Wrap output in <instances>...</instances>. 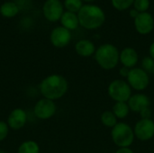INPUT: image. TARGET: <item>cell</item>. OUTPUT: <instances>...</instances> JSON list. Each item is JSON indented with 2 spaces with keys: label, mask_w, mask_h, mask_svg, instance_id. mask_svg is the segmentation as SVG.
Listing matches in <instances>:
<instances>
[{
  "label": "cell",
  "mask_w": 154,
  "mask_h": 153,
  "mask_svg": "<svg viewBox=\"0 0 154 153\" xmlns=\"http://www.w3.org/2000/svg\"><path fill=\"white\" fill-rule=\"evenodd\" d=\"M19 12V7L14 2H5L0 6V14L7 18L15 16Z\"/></svg>",
  "instance_id": "cell-18"
},
{
  "label": "cell",
  "mask_w": 154,
  "mask_h": 153,
  "mask_svg": "<svg viewBox=\"0 0 154 153\" xmlns=\"http://www.w3.org/2000/svg\"><path fill=\"white\" fill-rule=\"evenodd\" d=\"M40 146L35 141L28 140L19 145L17 153H40Z\"/></svg>",
  "instance_id": "cell-19"
},
{
  "label": "cell",
  "mask_w": 154,
  "mask_h": 153,
  "mask_svg": "<svg viewBox=\"0 0 154 153\" xmlns=\"http://www.w3.org/2000/svg\"><path fill=\"white\" fill-rule=\"evenodd\" d=\"M63 4L60 0H46L42 6L44 17L50 22H57L60 20L64 10Z\"/></svg>",
  "instance_id": "cell-9"
},
{
  "label": "cell",
  "mask_w": 154,
  "mask_h": 153,
  "mask_svg": "<svg viewBox=\"0 0 154 153\" xmlns=\"http://www.w3.org/2000/svg\"><path fill=\"white\" fill-rule=\"evenodd\" d=\"M132 87L124 79H114L107 87L109 97L115 102H127L132 96Z\"/></svg>",
  "instance_id": "cell-5"
},
{
  "label": "cell",
  "mask_w": 154,
  "mask_h": 153,
  "mask_svg": "<svg viewBox=\"0 0 154 153\" xmlns=\"http://www.w3.org/2000/svg\"><path fill=\"white\" fill-rule=\"evenodd\" d=\"M139 14H140V13H139L136 9H134V8H133V9H131V10L129 11V15H130V17H132L134 20L138 16Z\"/></svg>",
  "instance_id": "cell-29"
},
{
  "label": "cell",
  "mask_w": 154,
  "mask_h": 153,
  "mask_svg": "<svg viewBox=\"0 0 154 153\" xmlns=\"http://www.w3.org/2000/svg\"><path fill=\"white\" fill-rule=\"evenodd\" d=\"M100 121H101V124L106 126V127H108V128H113L115 127L117 123H118V119L116 118V116L114 115V113L109 110L107 111H105L101 114L100 115Z\"/></svg>",
  "instance_id": "cell-20"
},
{
  "label": "cell",
  "mask_w": 154,
  "mask_h": 153,
  "mask_svg": "<svg viewBox=\"0 0 154 153\" xmlns=\"http://www.w3.org/2000/svg\"><path fill=\"white\" fill-rule=\"evenodd\" d=\"M129 72H130V69H128L126 67H124V66L122 68H120V69H119V75L122 78H126L128 77Z\"/></svg>",
  "instance_id": "cell-27"
},
{
  "label": "cell",
  "mask_w": 154,
  "mask_h": 153,
  "mask_svg": "<svg viewBox=\"0 0 154 153\" xmlns=\"http://www.w3.org/2000/svg\"><path fill=\"white\" fill-rule=\"evenodd\" d=\"M152 112L151 107H147L140 112V115L142 119H152Z\"/></svg>",
  "instance_id": "cell-26"
},
{
  "label": "cell",
  "mask_w": 154,
  "mask_h": 153,
  "mask_svg": "<svg viewBox=\"0 0 154 153\" xmlns=\"http://www.w3.org/2000/svg\"><path fill=\"white\" fill-rule=\"evenodd\" d=\"M135 30L142 35L151 33L154 29V17L149 12L140 13L134 20Z\"/></svg>",
  "instance_id": "cell-10"
},
{
  "label": "cell",
  "mask_w": 154,
  "mask_h": 153,
  "mask_svg": "<svg viewBox=\"0 0 154 153\" xmlns=\"http://www.w3.org/2000/svg\"><path fill=\"white\" fill-rule=\"evenodd\" d=\"M51 44L56 48H64L69 44L71 41V32L63 26L55 27L50 35Z\"/></svg>",
  "instance_id": "cell-11"
},
{
  "label": "cell",
  "mask_w": 154,
  "mask_h": 153,
  "mask_svg": "<svg viewBox=\"0 0 154 153\" xmlns=\"http://www.w3.org/2000/svg\"><path fill=\"white\" fill-rule=\"evenodd\" d=\"M56 112L57 106L55 102L44 97L38 100L33 107V114L36 116V118L40 120L51 119L55 115Z\"/></svg>",
  "instance_id": "cell-7"
},
{
  "label": "cell",
  "mask_w": 154,
  "mask_h": 153,
  "mask_svg": "<svg viewBox=\"0 0 154 153\" xmlns=\"http://www.w3.org/2000/svg\"><path fill=\"white\" fill-rule=\"evenodd\" d=\"M0 153H6V151H5L3 150H0Z\"/></svg>",
  "instance_id": "cell-32"
},
{
  "label": "cell",
  "mask_w": 154,
  "mask_h": 153,
  "mask_svg": "<svg viewBox=\"0 0 154 153\" xmlns=\"http://www.w3.org/2000/svg\"><path fill=\"white\" fill-rule=\"evenodd\" d=\"M77 14L79 25L87 30L98 29L106 22V14L104 10L97 5H83Z\"/></svg>",
  "instance_id": "cell-2"
},
{
  "label": "cell",
  "mask_w": 154,
  "mask_h": 153,
  "mask_svg": "<svg viewBox=\"0 0 154 153\" xmlns=\"http://www.w3.org/2000/svg\"><path fill=\"white\" fill-rule=\"evenodd\" d=\"M134 0H111V4L117 11H125L134 5Z\"/></svg>",
  "instance_id": "cell-22"
},
{
  "label": "cell",
  "mask_w": 154,
  "mask_h": 153,
  "mask_svg": "<svg viewBox=\"0 0 154 153\" xmlns=\"http://www.w3.org/2000/svg\"><path fill=\"white\" fill-rule=\"evenodd\" d=\"M119 62L128 69L135 68L139 62V54L137 50L132 47H125L120 51Z\"/></svg>",
  "instance_id": "cell-14"
},
{
  "label": "cell",
  "mask_w": 154,
  "mask_h": 153,
  "mask_svg": "<svg viewBox=\"0 0 154 153\" xmlns=\"http://www.w3.org/2000/svg\"><path fill=\"white\" fill-rule=\"evenodd\" d=\"M153 17H154V16H153Z\"/></svg>",
  "instance_id": "cell-34"
},
{
  "label": "cell",
  "mask_w": 154,
  "mask_h": 153,
  "mask_svg": "<svg viewBox=\"0 0 154 153\" xmlns=\"http://www.w3.org/2000/svg\"><path fill=\"white\" fill-rule=\"evenodd\" d=\"M96 50H97V48L94 42L88 39L79 40L75 44V51L80 57L87 58V57L95 55Z\"/></svg>",
  "instance_id": "cell-15"
},
{
  "label": "cell",
  "mask_w": 154,
  "mask_h": 153,
  "mask_svg": "<svg viewBox=\"0 0 154 153\" xmlns=\"http://www.w3.org/2000/svg\"><path fill=\"white\" fill-rule=\"evenodd\" d=\"M133 5L134 8L136 9L139 13H144L149 10L151 2L150 0H134Z\"/></svg>",
  "instance_id": "cell-23"
},
{
  "label": "cell",
  "mask_w": 154,
  "mask_h": 153,
  "mask_svg": "<svg viewBox=\"0 0 154 153\" xmlns=\"http://www.w3.org/2000/svg\"><path fill=\"white\" fill-rule=\"evenodd\" d=\"M116 153H134L131 148H118Z\"/></svg>",
  "instance_id": "cell-28"
},
{
  "label": "cell",
  "mask_w": 154,
  "mask_h": 153,
  "mask_svg": "<svg viewBox=\"0 0 154 153\" xmlns=\"http://www.w3.org/2000/svg\"><path fill=\"white\" fill-rule=\"evenodd\" d=\"M126 79H127V83L132 87V89L140 92L145 90L150 84L149 73H147L142 68H137V67L130 69V72Z\"/></svg>",
  "instance_id": "cell-6"
},
{
  "label": "cell",
  "mask_w": 154,
  "mask_h": 153,
  "mask_svg": "<svg viewBox=\"0 0 154 153\" xmlns=\"http://www.w3.org/2000/svg\"><path fill=\"white\" fill-rule=\"evenodd\" d=\"M82 1H84V2H88V3H90V2H94V1H96V0H82Z\"/></svg>",
  "instance_id": "cell-31"
},
{
  "label": "cell",
  "mask_w": 154,
  "mask_h": 153,
  "mask_svg": "<svg viewBox=\"0 0 154 153\" xmlns=\"http://www.w3.org/2000/svg\"><path fill=\"white\" fill-rule=\"evenodd\" d=\"M9 126L6 122L0 121V142L5 141L9 133Z\"/></svg>",
  "instance_id": "cell-25"
},
{
  "label": "cell",
  "mask_w": 154,
  "mask_h": 153,
  "mask_svg": "<svg viewBox=\"0 0 154 153\" xmlns=\"http://www.w3.org/2000/svg\"><path fill=\"white\" fill-rule=\"evenodd\" d=\"M152 74L154 75V68H153V69H152Z\"/></svg>",
  "instance_id": "cell-33"
},
{
  "label": "cell",
  "mask_w": 154,
  "mask_h": 153,
  "mask_svg": "<svg viewBox=\"0 0 154 153\" xmlns=\"http://www.w3.org/2000/svg\"><path fill=\"white\" fill-rule=\"evenodd\" d=\"M27 113L23 108H15L9 114L6 123L10 129L17 131L22 129L27 123Z\"/></svg>",
  "instance_id": "cell-12"
},
{
  "label": "cell",
  "mask_w": 154,
  "mask_h": 153,
  "mask_svg": "<svg viewBox=\"0 0 154 153\" xmlns=\"http://www.w3.org/2000/svg\"><path fill=\"white\" fill-rule=\"evenodd\" d=\"M83 6L82 0H64V7L69 12L78 14Z\"/></svg>",
  "instance_id": "cell-21"
},
{
  "label": "cell",
  "mask_w": 154,
  "mask_h": 153,
  "mask_svg": "<svg viewBox=\"0 0 154 153\" xmlns=\"http://www.w3.org/2000/svg\"><path fill=\"white\" fill-rule=\"evenodd\" d=\"M111 138L118 148H130L135 139L134 128L126 123H117L111 130Z\"/></svg>",
  "instance_id": "cell-4"
},
{
  "label": "cell",
  "mask_w": 154,
  "mask_h": 153,
  "mask_svg": "<svg viewBox=\"0 0 154 153\" xmlns=\"http://www.w3.org/2000/svg\"><path fill=\"white\" fill-rule=\"evenodd\" d=\"M69 89V83L66 78L60 74H51L44 78L40 85L41 95L47 99L55 101L63 97Z\"/></svg>",
  "instance_id": "cell-1"
},
{
  "label": "cell",
  "mask_w": 154,
  "mask_h": 153,
  "mask_svg": "<svg viewBox=\"0 0 154 153\" xmlns=\"http://www.w3.org/2000/svg\"><path fill=\"white\" fill-rule=\"evenodd\" d=\"M112 112L117 119H125L130 113V108L127 102H116L113 106Z\"/></svg>",
  "instance_id": "cell-17"
},
{
  "label": "cell",
  "mask_w": 154,
  "mask_h": 153,
  "mask_svg": "<svg viewBox=\"0 0 154 153\" xmlns=\"http://www.w3.org/2000/svg\"><path fill=\"white\" fill-rule=\"evenodd\" d=\"M142 69L145 70L147 73H152V69L154 68V60L151 56H145L143 58L141 61Z\"/></svg>",
  "instance_id": "cell-24"
},
{
  "label": "cell",
  "mask_w": 154,
  "mask_h": 153,
  "mask_svg": "<svg viewBox=\"0 0 154 153\" xmlns=\"http://www.w3.org/2000/svg\"><path fill=\"white\" fill-rule=\"evenodd\" d=\"M94 56L95 60L101 69L111 70L116 68L119 63L120 51L114 44L104 43L97 48Z\"/></svg>",
  "instance_id": "cell-3"
},
{
  "label": "cell",
  "mask_w": 154,
  "mask_h": 153,
  "mask_svg": "<svg viewBox=\"0 0 154 153\" xmlns=\"http://www.w3.org/2000/svg\"><path fill=\"white\" fill-rule=\"evenodd\" d=\"M149 53H150V56L154 60V41L150 45V48H149Z\"/></svg>",
  "instance_id": "cell-30"
},
{
  "label": "cell",
  "mask_w": 154,
  "mask_h": 153,
  "mask_svg": "<svg viewBox=\"0 0 154 153\" xmlns=\"http://www.w3.org/2000/svg\"><path fill=\"white\" fill-rule=\"evenodd\" d=\"M60 23L64 28L69 31L76 30L79 25L78 14L72 12H69V11L64 12L60 18Z\"/></svg>",
  "instance_id": "cell-16"
},
{
  "label": "cell",
  "mask_w": 154,
  "mask_h": 153,
  "mask_svg": "<svg viewBox=\"0 0 154 153\" xmlns=\"http://www.w3.org/2000/svg\"><path fill=\"white\" fill-rule=\"evenodd\" d=\"M136 139L141 142H147L154 137V121L152 119H140L134 127Z\"/></svg>",
  "instance_id": "cell-8"
},
{
  "label": "cell",
  "mask_w": 154,
  "mask_h": 153,
  "mask_svg": "<svg viewBox=\"0 0 154 153\" xmlns=\"http://www.w3.org/2000/svg\"><path fill=\"white\" fill-rule=\"evenodd\" d=\"M130 111L134 113L140 114L141 111L147 107H151V100L147 95L143 93H137L132 95V96L127 101Z\"/></svg>",
  "instance_id": "cell-13"
}]
</instances>
